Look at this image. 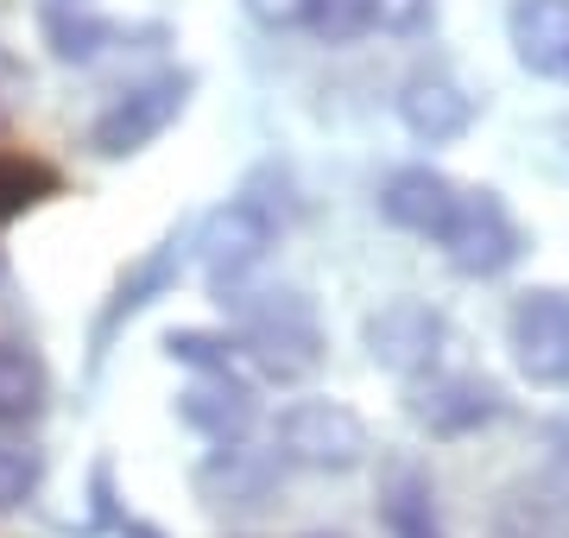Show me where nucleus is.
Here are the masks:
<instances>
[{
	"mask_svg": "<svg viewBox=\"0 0 569 538\" xmlns=\"http://www.w3.org/2000/svg\"><path fill=\"white\" fill-rule=\"evenodd\" d=\"M507 349L512 368L526 373L538 393H569V291L531 286L507 311Z\"/></svg>",
	"mask_w": 569,
	"mask_h": 538,
	"instance_id": "4",
	"label": "nucleus"
},
{
	"mask_svg": "<svg viewBox=\"0 0 569 538\" xmlns=\"http://www.w3.org/2000/svg\"><path fill=\"white\" fill-rule=\"evenodd\" d=\"M183 253H197V241L190 235H164L159 248H146L133 267L121 272V286L108 291V305H102V317H96V355L114 342V330L121 323H133L140 311H152L164 291L178 286V272H183Z\"/></svg>",
	"mask_w": 569,
	"mask_h": 538,
	"instance_id": "9",
	"label": "nucleus"
},
{
	"mask_svg": "<svg viewBox=\"0 0 569 538\" xmlns=\"http://www.w3.org/2000/svg\"><path fill=\"white\" fill-rule=\"evenodd\" d=\"M507 538H569V476H545L507 500Z\"/></svg>",
	"mask_w": 569,
	"mask_h": 538,
	"instance_id": "17",
	"label": "nucleus"
},
{
	"mask_svg": "<svg viewBox=\"0 0 569 538\" xmlns=\"http://www.w3.org/2000/svg\"><path fill=\"white\" fill-rule=\"evenodd\" d=\"M197 481H203V495H222L228 507H253V500L279 481V456H253L247 444H222L216 462H209Z\"/></svg>",
	"mask_w": 569,
	"mask_h": 538,
	"instance_id": "16",
	"label": "nucleus"
},
{
	"mask_svg": "<svg viewBox=\"0 0 569 538\" xmlns=\"http://www.w3.org/2000/svg\"><path fill=\"white\" fill-rule=\"evenodd\" d=\"M44 481V450L20 444V437H0V514L26 507V495H39Z\"/></svg>",
	"mask_w": 569,
	"mask_h": 538,
	"instance_id": "20",
	"label": "nucleus"
},
{
	"mask_svg": "<svg viewBox=\"0 0 569 538\" xmlns=\"http://www.w3.org/2000/svg\"><path fill=\"white\" fill-rule=\"evenodd\" d=\"M272 248H279V216L260 197H228L197 222V267L216 291H234L247 272H260Z\"/></svg>",
	"mask_w": 569,
	"mask_h": 538,
	"instance_id": "3",
	"label": "nucleus"
},
{
	"mask_svg": "<svg viewBox=\"0 0 569 538\" xmlns=\"http://www.w3.org/2000/svg\"><path fill=\"white\" fill-rule=\"evenodd\" d=\"M380 32H418L430 20V0H367Z\"/></svg>",
	"mask_w": 569,
	"mask_h": 538,
	"instance_id": "23",
	"label": "nucleus"
},
{
	"mask_svg": "<svg viewBox=\"0 0 569 538\" xmlns=\"http://www.w3.org/2000/svg\"><path fill=\"white\" fill-rule=\"evenodd\" d=\"M190 89H197L190 70H164V77H146V83L121 89V96L89 121V152H96V159H133V152H146V146L190 108Z\"/></svg>",
	"mask_w": 569,
	"mask_h": 538,
	"instance_id": "2",
	"label": "nucleus"
},
{
	"mask_svg": "<svg viewBox=\"0 0 569 538\" xmlns=\"http://www.w3.org/2000/svg\"><path fill=\"white\" fill-rule=\"evenodd\" d=\"M361 349L380 373L425 380V373H437V361L449 349V317L437 305H425V298H387L380 311H367Z\"/></svg>",
	"mask_w": 569,
	"mask_h": 538,
	"instance_id": "5",
	"label": "nucleus"
},
{
	"mask_svg": "<svg viewBox=\"0 0 569 538\" xmlns=\"http://www.w3.org/2000/svg\"><path fill=\"white\" fill-rule=\"evenodd\" d=\"M406 412L430 437H475L481 425H493L507 412V399L481 373H425V380H411Z\"/></svg>",
	"mask_w": 569,
	"mask_h": 538,
	"instance_id": "8",
	"label": "nucleus"
},
{
	"mask_svg": "<svg viewBox=\"0 0 569 538\" xmlns=\"http://www.w3.org/2000/svg\"><path fill=\"white\" fill-rule=\"evenodd\" d=\"M164 355H171L178 368H190V373H228L234 355H241V342L222 336V330H171L164 336Z\"/></svg>",
	"mask_w": 569,
	"mask_h": 538,
	"instance_id": "19",
	"label": "nucleus"
},
{
	"mask_svg": "<svg viewBox=\"0 0 569 538\" xmlns=\"http://www.w3.org/2000/svg\"><path fill=\"white\" fill-rule=\"evenodd\" d=\"M399 121H406L411 140L449 146L475 127V96L449 70H411L406 83H399Z\"/></svg>",
	"mask_w": 569,
	"mask_h": 538,
	"instance_id": "11",
	"label": "nucleus"
},
{
	"mask_svg": "<svg viewBox=\"0 0 569 538\" xmlns=\"http://www.w3.org/2000/svg\"><path fill=\"white\" fill-rule=\"evenodd\" d=\"M114 39H121V26L96 20V13H77V7H44V44H51V58L89 63V58H102Z\"/></svg>",
	"mask_w": 569,
	"mask_h": 538,
	"instance_id": "18",
	"label": "nucleus"
},
{
	"mask_svg": "<svg viewBox=\"0 0 569 538\" xmlns=\"http://www.w3.org/2000/svg\"><path fill=\"white\" fill-rule=\"evenodd\" d=\"M305 26L323 44H355L361 32H373V7H367V0H310Z\"/></svg>",
	"mask_w": 569,
	"mask_h": 538,
	"instance_id": "21",
	"label": "nucleus"
},
{
	"mask_svg": "<svg viewBox=\"0 0 569 538\" xmlns=\"http://www.w3.org/2000/svg\"><path fill=\"white\" fill-rule=\"evenodd\" d=\"M51 406V373L39 349L26 342H0V425H32Z\"/></svg>",
	"mask_w": 569,
	"mask_h": 538,
	"instance_id": "14",
	"label": "nucleus"
},
{
	"mask_svg": "<svg viewBox=\"0 0 569 538\" xmlns=\"http://www.w3.org/2000/svg\"><path fill=\"white\" fill-rule=\"evenodd\" d=\"M298 538H348V532H298Z\"/></svg>",
	"mask_w": 569,
	"mask_h": 538,
	"instance_id": "25",
	"label": "nucleus"
},
{
	"mask_svg": "<svg viewBox=\"0 0 569 538\" xmlns=\"http://www.w3.org/2000/svg\"><path fill=\"white\" fill-rule=\"evenodd\" d=\"M39 190H51V178H44L39 166L0 171V216H20V209H32V203H39Z\"/></svg>",
	"mask_w": 569,
	"mask_h": 538,
	"instance_id": "22",
	"label": "nucleus"
},
{
	"mask_svg": "<svg viewBox=\"0 0 569 538\" xmlns=\"http://www.w3.org/2000/svg\"><path fill=\"white\" fill-rule=\"evenodd\" d=\"M247 20L266 26V32H284V26H305L310 20V0H241Z\"/></svg>",
	"mask_w": 569,
	"mask_h": 538,
	"instance_id": "24",
	"label": "nucleus"
},
{
	"mask_svg": "<svg viewBox=\"0 0 569 538\" xmlns=\"http://www.w3.org/2000/svg\"><path fill=\"white\" fill-rule=\"evenodd\" d=\"M443 253L462 279H493L526 253V235L512 222V209L500 203V190H462L456 222L443 228Z\"/></svg>",
	"mask_w": 569,
	"mask_h": 538,
	"instance_id": "6",
	"label": "nucleus"
},
{
	"mask_svg": "<svg viewBox=\"0 0 569 538\" xmlns=\"http://www.w3.org/2000/svg\"><path fill=\"white\" fill-rule=\"evenodd\" d=\"M456 203H462V185L443 178L437 166H399L380 185V216L406 235H425V241H443V228L456 222Z\"/></svg>",
	"mask_w": 569,
	"mask_h": 538,
	"instance_id": "10",
	"label": "nucleus"
},
{
	"mask_svg": "<svg viewBox=\"0 0 569 538\" xmlns=\"http://www.w3.org/2000/svg\"><path fill=\"white\" fill-rule=\"evenodd\" d=\"M178 418H183L197 437H209V444L222 450V444H241V437L253 431L260 399H253V387H247V380L203 373L197 387H183V393H178Z\"/></svg>",
	"mask_w": 569,
	"mask_h": 538,
	"instance_id": "13",
	"label": "nucleus"
},
{
	"mask_svg": "<svg viewBox=\"0 0 569 538\" xmlns=\"http://www.w3.org/2000/svg\"><path fill=\"white\" fill-rule=\"evenodd\" d=\"M507 44L519 58V70L563 83L569 77V0H512Z\"/></svg>",
	"mask_w": 569,
	"mask_h": 538,
	"instance_id": "12",
	"label": "nucleus"
},
{
	"mask_svg": "<svg viewBox=\"0 0 569 538\" xmlns=\"http://www.w3.org/2000/svg\"><path fill=\"white\" fill-rule=\"evenodd\" d=\"M272 456L310 476H355L373 456V437H367V418L342 399H291L272 418Z\"/></svg>",
	"mask_w": 569,
	"mask_h": 538,
	"instance_id": "1",
	"label": "nucleus"
},
{
	"mask_svg": "<svg viewBox=\"0 0 569 538\" xmlns=\"http://www.w3.org/2000/svg\"><path fill=\"white\" fill-rule=\"evenodd\" d=\"M380 514H387L392 538H443L430 476H425V469H411V462H392L387 488H380Z\"/></svg>",
	"mask_w": 569,
	"mask_h": 538,
	"instance_id": "15",
	"label": "nucleus"
},
{
	"mask_svg": "<svg viewBox=\"0 0 569 538\" xmlns=\"http://www.w3.org/2000/svg\"><path fill=\"white\" fill-rule=\"evenodd\" d=\"M247 355L272 380H305L323 361V330H317V317L298 291H272V305L247 311Z\"/></svg>",
	"mask_w": 569,
	"mask_h": 538,
	"instance_id": "7",
	"label": "nucleus"
}]
</instances>
